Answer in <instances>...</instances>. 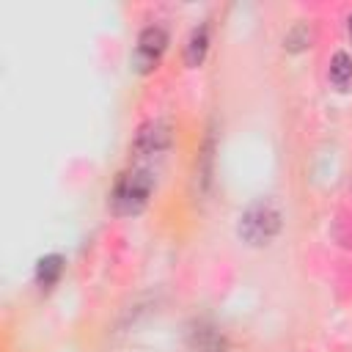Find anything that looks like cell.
Wrapping results in <instances>:
<instances>
[{
	"label": "cell",
	"instance_id": "obj_1",
	"mask_svg": "<svg viewBox=\"0 0 352 352\" xmlns=\"http://www.w3.org/2000/svg\"><path fill=\"white\" fill-rule=\"evenodd\" d=\"M151 192H154V176H151V170H146V168H129V170H124L116 179V184L110 190V206H113L116 214H124V217L126 214H138V212L146 209Z\"/></svg>",
	"mask_w": 352,
	"mask_h": 352
},
{
	"label": "cell",
	"instance_id": "obj_2",
	"mask_svg": "<svg viewBox=\"0 0 352 352\" xmlns=\"http://www.w3.org/2000/svg\"><path fill=\"white\" fill-rule=\"evenodd\" d=\"M280 223H283V220H280V212L275 209V204H270V201H256L253 206H248V209L242 212L236 231H239V236H242L248 245L261 248V245H270V242L278 236Z\"/></svg>",
	"mask_w": 352,
	"mask_h": 352
},
{
	"label": "cell",
	"instance_id": "obj_3",
	"mask_svg": "<svg viewBox=\"0 0 352 352\" xmlns=\"http://www.w3.org/2000/svg\"><path fill=\"white\" fill-rule=\"evenodd\" d=\"M168 47V33L160 25H148L140 30L138 44H135V55H132V69L138 74H148L157 69L162 52Z\"/></svg>",
	"mask_w": 352,
	"mask_h": 352
},
{
	"label": "cell",
	"instance_id": "obj_4",
	"mask_svg": "<svg viewBox=\"0 0 352 352\" xmlns=\"http://www.w3.org/2000/svg\"><path fill=\"white\" fill-rule=\"evenodd\" d=\"M170 143H173L170 124L154 118V121H146V124L138 129V135H135V140H132V151L140 154V157H151V154H162Z\"/></svg>",
	"mask_w": 352,
	"mask_h": 352
},
{
	"label": "cell",
	"instance_id": "obj_5",
	"mask_svg": "<svg viewBox=\"0 0 352 352\" xmlns=\"http://www.w3.org/2000/svg\"><path fill=\"white\" fill-rule=\"evenodd\" d=\"M206 50H209V25L201 22L198 28H192V33L187 36V44H184V63L187 66H201L204 58H206Z\"/></svg>",
	"mask_w": 352,
	"mask_h": 352
},
{
	"label": "cell",
	"instance_id": "obj_6",
	"mask_svg": "<svg viewBox=\"0 0 352 352\" xmlns=\"http://www.w3.org/2000/svg\"><path fill=\"white\" fill-rule=\"evenodd\" d=\"M63 256L60 253H47V256H41L38 261H36V283L41 286V289H50V286H55L58 280H60V275H63Z\"/></svg>",
	"mask_w": 352,
	"mask_h": 352
},
{
	"label": "cell",
	"instance_id": "obj_7",
	"mask_svg": "<svg viewBox=\"0 0 352 352\" xmlns=\"http://www.w3.org/2000/svg\"><path fill=\"white\" fill-rule=\"evenodd\" d=\"M349 80H352V58L344 50H338L330 58V82L338 85V88H344Z\"/></svg>",
	"mask_w": 352,
	"mask_h": 352
},
{
	"label": "cell",
	"instance_id": "obj_8",
	"mask_svg": "<svg viewBox=\"0 0 352 352\" xmlns=\"http://www.w3.org/2000/svg\"><path fill=\"white\" fill-rule=\"evenodd\" d=\"M283 47L289 50V52H300V50H305V47H311V30H308V25H294L289 33H286V38H283Z\"/></svg>",
	"mask_w": 352,
	"mask_h": 352
},
{
	"label": "cell",
	"instance_id": "obj_9",
	"mask_svg": "<svg viewBox=\"0 0 352 352\" xmlns=\"http://www.w3.org/2000/svg\"><path fill=\"white\" fill-rule=\"evenodd\" d=\"M346 30H349V38H352V14H349V19H346Z\"/></svg>",
	"mask_w": 352,
	"mask_h": 352
}]
</instances>
